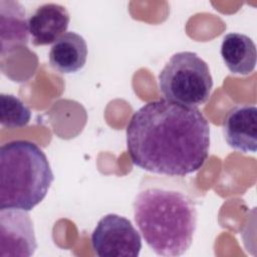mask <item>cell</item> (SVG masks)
Segmentation results:
<instances>
[{
	"label": "cell",
	"instance_id": "cell-1",
	"mask_svg": "<svg viewBox=\"0 0 257 257\" xmlns=\"http://www.w3.org/2000/svg\"><path fill=\"white\" fill-rule=\"evenodd\" d=\"M134 165L154 174L184 177L209 156L210 125L197 107L152 100L132 115L125 131Z\"/></svg>",
	"mask_w": 257,
	"mask_h": 257
},
{
	"label": "cell",
	"instance_id": "cell-2",
	"mask_svg": "<svg viewBox=\"0 0 257 257\" xmlns=\"http://www.w3.org/2000/svg\"><path fill=\"white\" fill-rule=\"evenodd\" d=\"M134 218L147 245L160 256L183 255L197 226L195 201L184 189L165 184L142 185L133 204Z\"/></svg>",
	"mask_w": 257,
	"mask_h": 257
},
{
	"label": "cell",
	"instance_id": "cell-3",
	"mask_svg": "<svg viewBox=\"0 0 257 257\" xmlns=\"http://www.w3.org/2000/svg\"><path fill=\"white\" fill-rule=\"evenodd\" d=\"M54 180L48 159L34 143L16 140L0 148V210L31 211Z\"/></svg>",
	"mask_w": 257,
	"mask_h": 257
},
{
	"label": "cell",
	"instance_id": "cell-4",
	"mask_svg": "<svg viewBox=\"0 0 257 257\" xmlns=\"http://www.w3.org/2000/svg\"><path fill=\"white\" fill-rule=\"evenodd\" d=\"M158 80L165 99L190 107L207 102L213 87L208 64L192 51H181L171 56Z\"/></svg>",
	"mask_w": 257,
	"mask_h": 257
},
{
	"label": "cell",
	"instance_id": "cell-5",
	"mask_svg": "<svg viewBox=\"0 0 257 257\" xmlns=\"http://www.w3.org/2000/svg\"><path fill=\"white\" fill-rule=\"evenodd\" d=\"M91 246L99 257H138L142 249V238L128 219L107 214L94 228Z\"/></svg>",
	"mask_w": 257,
	"mask_h": 257
},
{
	"label": "cell",
	"instance_id": "cell-6",
	"mask_svg": "<svg viewBox=\"0 0 257 257\" xmlns=\"http://www.w3.org/2000/svg\"><path fill=\"white\" fill-rule=\"evenodd\" d=\"M37 248L33 222L23 210H0V256L29 257Z\"/></svg>",
	"mask_w": 257,
	"mask_h": 257
},
{
	"label": "cell",
	"instance_id": "cell-7",
	"mask_svg": "<svg viewBox=\"0 0 257 257\" xmlns=\"http://www.w3.org/2000/svg\"><path fill=\"white\" fill-rule=\"evenodd\" d=\"M226 143L241 153H255L257 150V108L255 105L233 106L223 121Z\"/></svg>",
	"mask_w": 257,
	"mask_h": 257
},
{
	"label": "cell",
	"instance_id": "cell-8",
	"mask_svg": "<svg viewBox=\"0 0 257 257\" xmlns=\"http://www.w3.org/2000/svg\"><path fill=\"white\" fill-rule=\"evenodd\" d=\"M66 8L56 3H45L38 6L28 17L29 33L36 46L54 43L62 36L69 24Z\"/></svg>",
	"mask_w": 257,
	"mask_h": 257
},
{
	"label": "cell",
	"instance_id": "cell-9",
	"mask_svg": "<svg viewBox=\"0 0 257 257\" xmlns=\"http://www.w3.org/2000/svg\"><path fill=\"white\" fill-rule=\"evenodd\" d=\"M28 19L24 7L13 0L0 1L1 54L25 46L29 40Z\"/></svg>",
	"mask_w": 257,
	"mask_h": 257
},
{
	"label": "cell",
	"instance_id": "cell-10",
	"mask_svg": "<svg viewBox=\"0 0 257 257\" xmlns=\"http://www.w3.org/2000/svg\"><path fill=\"white\" fill-rule=\"evenodd\" d=\"M87 58L85 39L74 31H67L51 46L50 66L60 73H73L81 69Z\"/></svg>",
	"mask_w": 257,
	"mask_h": 257
},
{
	"label": "cell",
	"instance_id": "cell-11",
	"mask_svg": "<svg viewBox=\"0 0 257 257\" xmlns=\"http://www.w3.org/2000/svg\"><path fill=\"white\" fill-rule=\"evenodd\" d=\"M221 56L232 73L248 75L255 69L256 45L245 34L228 33L224 36L221 44Z\"/></svg>",
	"mask_w": 257,
	"mask_h": 257
},
{
	"label": "cell",
	"instance_id": "cell-12",
	"mask_svg": "<svg viewBox=\"0 0 257 257\" xmlns=\"http://www.w3.org/2000/svg\"><path fill=\"white\" fill-rule=\"evenodd\" d=\"M31 118L30 108L17 96L8 93L0 95V122L8 128L25 126Z\"/></svg>",
	"mask_w": 257,
	"mask_h": 257
}]
</instances>
